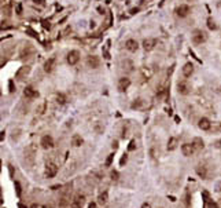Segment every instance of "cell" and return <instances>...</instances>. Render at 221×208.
<instances>
[{
    "label": "cell",
    "mask_w": 221,
    "mask_h": 208,
    "mask_svg": "<svg viewBox=\"0 0 221 208\" xmlns=\"http://www.w3.org/2000/svg\"><path fill=\"white\" fill-rule=\"evenodd\" d=\"M44 28H45V29H49V28H51V25H49V22H47V21H44Z\"/></svg>",
    "instance_id": "8d00e7d4"
},
{
    "label": "cell",
    "mask_w": 221,
    "mask_h": 208,
    "mask_svg": "<svg viewBox=\"0 0 221 208\" xmlns=\"http://www.w3.org/2000/svg\"><path fill=\"white\" fill-rule=\"evenodd\" d=\"M57 174H58V167L54 163H49V164L45 165V177L47 178H54Z\"/></svg>",
    "instance_id": "5b68a950"
},
{
    "label": "cell",
    "mask_w": 221,
    "mask_h": 208,
    "mask_svg": "<svg viewBox=\"0 0 221 208\" xmlns=\"http://www.w3.org/2000/svg\"><path fill=\"white\" fill-rule=\"evenodd\" d=\"M177 91H179V94H181V95L190 94V93H191V85H190V83H188V81H179V84H177Z\"/></svg>",
    "instance_id": "277c9868"
},
{
    "label": "cell",
    "mask_w": 221,
    "mask_h": 208,
    "mask_svg": "<svg viewBox=\"0 0 221 208\" xmlns=\"http://www.w3.org/2000/svg\"><path fill=\"white\" fill-rule=\"evenodd\" d=\"M199 128L203 130V131H209L210 130V127H211V123H210V120L209 119H206V117H202L201 120H199Z\"/></svg>",
    "instance_id": "2e32d148"
},
{
    "label": "cell",
    "mask_w": 221,
    "mask_h": 208,
    "mask_svg": "<svg viewBox=\"0 0 221 208\" xmlns=\"http://www.w3.org/2000/svg\"><path fill=\"white\" fill-rule=\"evenodd\" d=\"M10 8H11V6H10V4H7V6H6V7H3V13H4V11H6V14H7V15H8V14H10Z\"/></svg>",
    "instance_id": "d590c367"
},
{
    "label": "cell",
    "mask_w": 221,
    "mask_h": 208,
    "mask_svg": "<svg viewBox=\"0 0 221 208\" xmlns=\"http://www.w3.org/2000/svg\"><path fill=\"white\" fill-rule=\"evenodd\" d=\"M22 13H23L22 4H21V3H18V4H17V14H18V15H22Z\"/></svg>",
    "instance_id": "f546056e"
},
{
    "label": "cell",
    "mask_w": 221,
    "mask_h": 208,
    "mask_svg": "<svg viewBox=\"0 0 221 208\" xmlns=\"http://www.w3.org/2000/svg\"><path fill=\"white\" fill-rule=\"evenodd\" d=\"M29 72H30V66H28V65H26V66H22L18 72H17L15 77H17V79H19V80H22L25 76L29 75Z\"/></svg>",
    "instance_id": "e0dca14e"
},
{
    "label": "cell",
    "mask_w": 221,
    "mask_h": 208,
    "mask_svg": "<svg viewBox=\"0 0 221 208\" xmlns=\"http://www.w3.org/2000/svg\"><path fill=\"white\" fill-rule=\"evenodd\" d=\"M196 174H198L201 178H203V179H206V177H207L206 167H203V165H198V167H196Z\"/></svg>",
    "instance_id": "603a6c76"
},
{
    "label": "cell",
    "mask_w": 221,
    "mask_h": 208,
    "mask_svg": "<svg viewBox=\"0 0 221 208\" xmlns=\"http://www.w3.org/2000/svg\"><path fill=\"white\" fill-rule=\"evenodd\" d=\"M125 48L128 50V51H131V52H136L137 48H139V44H137L136 40L129 39V40H126V43H125Z\"/></svg>",
    "instance_id": "30bf717a"
},
{
    "label": "cell",
    "mask_w": 221,
    "mask_h": 208,
    "mask_svg": "<svg viewBox=\"0 0 221 208\" xmlns=\"http://www.w3.org/2000/svg\"><path fill=\"white\" fill-rule=\"evenodd\" d=\"M191 39H192V41L195 44H202L206 41V33L202 32L201 29H195L192 32V35H191Z\"/></svg>",
    "instance_id": "6da1fadb"
},
{
    "label": "cell",
    "mask_w": 221,
    "mask_h": 208,
    "mask_svg": "<svg viewBox=\"0 0 221 208\" xmlns=\"http://www.w3.org/2000/svg\"><path fill=\"white\" fill-rule=\"evenodd\" d=\"M55 68V58H49L45 61V64H44V70H45L47 73H51L52 70H54Z\"/></svg>",
    "instance_id": "ac0fdd59"
},
{
    "label": "cell",
    "mask_w": 221,
    "mask_h": 208,
    "mask_svg": "<svg viewBox=\"0 0 221 208\" xmlns=\"http://www.w3.org/2000/svg\"><path fill=\"white\" fill-rule=\"evenodd\" d=\"M190 7L188 6H185V4H183L180 6V7H177L176 8V14H177V17H180V18H184V17H187L188 14H190Z\"/></svg>",
    "instance_id": "5bb4252c"
},
{
    "label": "cell",
    "mask_w": 221,
    "mask_h": 208,
    "mask_svg": "<svg viewBox=\"0 0 221 208\" xmlns=\"http://www.w3.org/2000/svg\"><path fill=\"white\" fill-rule=\"evenodd\" d=\"M40 145H41L43 149L48 150V149H51V148L54 146V139H52L51 135H44L43 138H41V141H40Z\"/></svg>",
    "instance_id": "3957f363"
},
{
    "label": "cell",
    "mask_w": 221,
    "mask_h": 208,
    "mask_svg": "<svg viewBox=\"0 0 221 208\" xmlns=\"http://www.w3.org/2000/svg\"><path fill=\"white\" fill-rule=\"evenodd\" d=\"M99 203L101 204H106L107 203V200H109V193H107V190H105V192H102L101 194H99Z\"/></svg>",
    "instance_id": "cb8c5ba5"
},
{
    "label": "cell",
    "mask_w": 221,
    "mask_h": 208,
    "mask_svg": "<svg viewBox=\"0 0 221 208\" xmlns=\"http://www.w3.org/2000/svg\"><path fill=\"white\" fill-rule=\"evenodd\" d=\"M141 105H143V99H137L136 102L132 103V108H140Z\"/></svg>",
    "instance_id": "83f0119b"
},
{
    "label": "cell",
    "mask_w": 221,
    "mask_h": 208,
    "mask_svg": "<svg viewBox=\"0 0 221 208\" xmlns=\"http://www.w3.org/2000/svg\"><path fill=\"white\" fill-rule=\"evenodd\" d=\"M33 52H34L33 47H32V46H26V47H23V48H22L19 57H21V59H28V58H30V55L33 54Z\"/></svg>",
    "instance_id": "7c38bea8"
},
{
    "label": "cell",
    "mask_w": 221,
    "mask_h": 208,
    "mask_svg": "<svg viewBox=\"0 0 221 208\" xmlns=\"http://www.w3.org/2000/svg\"><path fill=\"white\" fill-rule=\"evenodd\" d=\"M113 159H114V153L109 154V157L106 159V163H105V165H106V167H110V165H111V163H113Z\"/></svg>",
    "instance_id": "4316f807"
},
{
    "label": "cell",
    "mask_w": 221,
    "mask_h": 208,
    "mask_svg": "<svg viewBox=\"0 0 221 208\" xmlns=\"http://www.w3.org/2000/svg\"><path fill=\"white\" fill-rule=\"evenodd\" d=\"M78 61H80V52H78L77 50H73V51H70L69 54H67V62H69L70 65H76Z\"/></svg>",
    "instance_id": "8992f818"
},
{
    "label": "cell",
    "mask_w": 221,
    "mask_h": 208,
    "mask_svg": "<svg viewBox=\"0 0 221 208\" xmlns=\"http://www.w3.org/2000/svg\"><path fill=\"white\" fill-rule=\"evenodd\" d=\"M194 73V65L191 62H187V64L183 66V75L185 77H190Z\"/></svg>",
    "instance_id": "d6986e66"
},
{
    "label": "cell",
    "mask_w": 221,
    "mask_h": 208,
    "mask_svg": "<svg viewBox=\"0 0 221 208\" xmlns=\"http://www.w3.org/2000/svg\"><path fill=\"white\" fill-rule=\"evenodd\" d=\"M177 144H179V139L177 138H170L169 142H168V150H175L177 148Z\"/></svg>",
    "instance_id": "44dd1931"
},
{
    "label": "cell",
    "mask_w": 221,
    "mask_h": 208,
    "mask_svg": "<svg viewBox=\"0 0 221 208\" xmlns=\"http://www.w3.org/2000/svg\"><path fill=\"white\" fill-rule=\"evenodd\" d=\"M34 154H36V146H34V144H32L25 149V159H26V161H28L29 164H33Z\"/></svg>",
    "instance_id": "7a4b0ae2"
},
{
    "label": "cell",
    "mask_w": 221,
    "mask_h": 208,
    "mask_svg": "<svg viewBox=\"0 0 221 208\" xmlns=\"http://www.w3.org/2000/svg\"><path fill=\"white\" fill-rule=\"evenodd\" d=\"M23 95H25L28 99H34V98L39 97V91L34 90L33 87H26L25 90H23Z\"/></svg>",
    "instance_id": "ba28073f"
},
{
    "label": "cell",
    "mask_w": 221,
    "mask_h": 208,
    "mask_svg": "<svg viewBox=\"0 0 221 208\" xmlns=\"http://www.w3.org/2000/svg\"><path fill=\"white\" fill-rule=\"evenodd\" d=\"M33 2H34V3H39V4H41V6L44 4V2H43V0H33Z\"/></svg>",
    "instance_id": "f35d334b"
},
{
    "label": "cell",
    "mask_w": 221,
    "mask_h": 208,
    "mask_svg": "<svg viewBox=\"0 0 221 208\" xmlns=\"http://www.w3.org/2000/svg\"><path fill=\"white\" fill-rule=\"evenodd\" d=\"M181 152H183V154H184V156H192L194 153H195V148H194V145L192 144H184L181 146Z\"/></svg>",
    "instance_id": "9c48e42d"
},
{
    "label": "cell",
    "mask_w": 221,
    "mask_h": 208,
    "mask_svg": "<svg viewBox=\"0 0 221 208\" xmlns=\"http://www.w3.org/2000/svg\"><path fill=\"white\" fill-rule=\"evenodd\" d=\"M128 149H129V150H135V149H136V142H135V141H131V144H129Z\"/></svg>",
    "instance_id": "d6a6232c"
},
{
    "label": "cell",
    "mask_w": 221,
    "mask_h": 208,
    "mask_svg": "<svg viewBox=\"0 0 221 208\" xmlns=\"http://www.w3.org/2000/svg\"><path fill=\"white\" fill-rule=\"evenodd\" d=\"M213 132H221V123H213V127H210Z\"/></svg>",
    "instance_id": "484cf974"
},
{
    "label": "cell",
    "mask_w": 221,
    "mask_h": 208,
    "mask_svg": "<svg viewBox=\"0 0 221 208\" xmlns=\"http://www.w3.org/2000/svg\"><path fill=\"white\" fill-rule=\"evenodd\" d=\"M15 189H17V194L21 196V193H22V189H21V185L19 182H15Z\"/></svg>",
    "instance_id": "4dcf8cb0"
},
{
    "label": "cell",
    "mask_w": 221,
    "mask_h": 208,
    "mask_svg": "<svg viewBox=\"0 0 221 208\" xmlns=\"http://www.w3.org/2000/svg\"><path fill=\"white\" fill-rule=\"evenodd\" d=\"M157 43H158L157 39H146V40L143 41V48L146 50V51H151V50L157 46Z\"/></svg>",
    "instance_id": "8fae6325"
},
{
    "label": "cell",
    "mask_w": 221,
    "mask_h": 208,
    "mask_svg": "<svg viewBox=\"0 0 221 208\" xmlns=\"http://www.w3.org/2000/svg\"><path fill=\"white\" fill-rule=\"evenodd\" d=\"M129 85H131V80H129L128 77H122V79H120V81H118V90L121 91V93H124V91L128 90Z\"/></svg>",
    "instance_id": "4fadbf2b"
},
{
    "label": "cell",
    "mask_w": 221,
    "mask_h": 208,
    "mask_svg": "<svg viewBox=\"0 0 221 208\" xmlns=\"http://www.w3.org/2000/svg\"><path fill=\"white\" fill-rule=\"evenodd\" d=\"M57 102L59 103V105H65V103H66V95L58 94V95H57Z\"/></svg>",
    "instance_id": "d4e9b609"
},
{
    "label": "cell",
    "mask_w": 221,
    "mask_h": 208,
    "mask_svg": "<svg viewBox=\"0 0 221 208\" xmlns=\"http://www.w3.org/2000/svg\"><path fill=\"white\" fill-rule=\"evenodd\" d=\"M72 145H73V146H76V148L81 146V145H82V138H81L80 135H77V134H76V135H73L72 136Z\"/></svg>",
    "instance_id": "7402d4cb"
},
{
    "label": "cell",
    "mask_w": 221,
    "mask_h": 208,
    "mask_svg": "<svg viewBox=\"0 0 221 208\" xmlns=\"http://www.w3.org/2000/svg\"><path fill=\"white\" fill-rule=\"evenodd\" d=\"M8 87H10V93H14V91H15V87H14V81H13V80H10V81H8Z\"/></svg>",
    "instance_id": "1f68e13d"
},
{
    "label": "cell",
    "mask_w": 221,
    "mask_h": 208,
    "mask_svg": "<svg viewBox=\"0 0 221 208\" xmlns=\"http://www.w3.org/2000/svg\"><path fill=\"white\" fill-rule=\"evenodd\" d=\"M84 203H85V197H84V194H76L74 196V198H73V201H72V206L73 207H81V206H84Z\"/></svg>",
    "instance_id": "9a60e30c"
},
{
    "label": "cell",
    "mask_w": 221,
    "mask_h": 208,
    "mask_svg": "<svg viewBox=\"0 0 221 208\" xmlns=\"http://www.w3.org/2000/svg\"><path fill=\"white\" fill-rule=\"evenodd\" d=\"M111 179H113V181H118V172H117V171L111 172Z\"/></svg>",
    "instance_id": "836d02e7"
},
{
    "label": "cell",
    "mask_w": 221,
    "mask_h": 208,
    "mask_svg": "<svg viewBox=\"0 0 221 208\" xmlns=\"http://www.w3.org/2000/svg\"><path fill=\"white\" fill-rule=\"evenodd\" d=\"M192 145H194V148H195L196 152H201L203 148H205V144H203L202 138H195V139L192 141Z\"/></svg>",
    "instance_id": "ffe728a7"
},
{
    "label": "cell",
    "mask_w": 221,
    "mask_h": 208,
    "mask_svg": "<svg viewBox=\"0 0 221 208\" xmlns=\"http://www.w3.org/2000/svg\"><path fill=\"white\" fill-rule=\"evenodd\" d=\"M207 26H209V29H216V23L213 22V19L211 18L207 19Z\"/></svg>",
    "instance_id": "f1b7e54d"
},
{
    "label": "cell",
    "mask_w": 221,
    "mask_h": 208,
    "mask_svg": "<svg viewBox=\"0 0 221 208\" xmlns=\"http://www.w3.org/2000/svg\"><path fill=\"white\" fill-rule=\"evenodd\" d=\"M87 65L88 68H92V69H96V68L101 66V59L95 55H91V57L87 58Z\"/></svg>",
    "instance_id": "52a82bcc"
},
{
    "label": "cell",
    "mask_w": 221,
    "mask_h": 208,
    "mask_svg": "<svg viewBox=\"0 0 221 208\" xmlns=\"http://www.w3.org/2000/svg\"><path fill=\"white\" fill-rule=\"evenodd\" d=\"M113 148H114V149H117V148H118V142H117V141L113 142Z\"/></svg>",
    "instance_id": "74e56055"
},
{
    "label": "cell",
    "mask_w": 221,
    "mask_h": 208,
    "mask_svg": "<svg viewBox=\"0 0 221 208\" xmlns=\"http://www.w3.org/2000/svg\"><path fill=\"white\" fill-rule=\"evenodd\" d=\"M126 160H128V157H126V154H124V156H122V159L120 160V165H121V167H122V165L126 163Z\"/></svg>",
    "instance_id": "e575fe53"
}]
</instances>
